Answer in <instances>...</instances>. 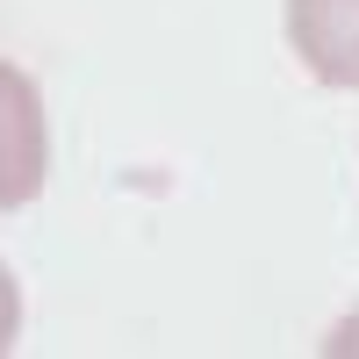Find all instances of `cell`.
<instances>
[{
	"mask_svg": "<svg viewBox=\"0 0 359 359\" xmlns=\"http://www.w3.org/2000/svg\"><path fill=\"white\" fill-rule=\"evenodd\" d=\"M15 331H22V294H15V273L0 266V352L15 345Z\"/></svg>",
	"mask_w": 359,
	"mask_h": 359,
	"instance_id": "obj_3",
	"label": "cell"
},
{
	"mask_svg": "<svg viewBox=\"0 0 359 359\" xmlns=\"http://www.w3.org/2000/svg\"><path fill=\"white\" fill-rule=\"evenodd\" d=\"M50 180L43 94L22 65H0V208H29Z\"/></svg>",
	"mask_w": 359,
	"mask_h": 359,
	"instance_id": "obj_1",
	"label": "cell"
},
{
	"mask_svg": "<svg viewBox=\"0 0 359 359\" xmlns=\"http://www.w3.org/2000/svg\"><path fill=\"white\" fill-rule=\"evenodd\" d=\"M287 43L323 86L359 94V0H287Z\"/></svg>",
	"mask_w": 359,
	"mask_h": 359,
	"instance_id": "obj_2",
	"label": "cell"
},
{
	"mask_svg": "<svg viewBox=\"0 0 359 359\" xmlns=\"http://www.w3.org/2000/svg\"><path fill=\"white\" fill-rule=\"evenodd\" d=\"M323 352H338V359H345V352H359V316H345V323H338V331H331V338H323Z\"/></svg>",
	"mask_w": 359,
	"mask_h": 359,
	"instance_id": "obj_4",
	"label": "cell"
}]
</instances>
